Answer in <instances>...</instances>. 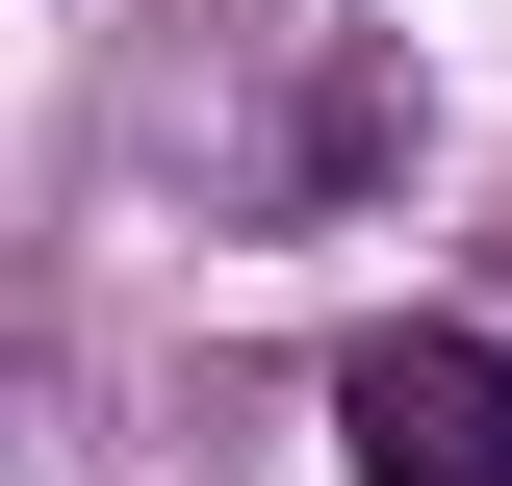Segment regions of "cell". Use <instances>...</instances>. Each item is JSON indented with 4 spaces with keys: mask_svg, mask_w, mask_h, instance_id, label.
Returning a JSON list of instances; mask_svg holds the SVG:
<instances>
[{
    "mask_svg": "<svg viewBox=\"0 0 512 486\" xmlns=\"http://www.w3.org/2000/svg\"><path fill=\"white\" fill-rule=\"evenodd\" d=\"M333 435H359V486H512V333H359Z\"/></svg>",
    "mask_w": 512,
    "mask_h": 486,
    "instance_id": "obj_1",
    "label": "cell"
}]
</instances>
